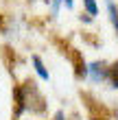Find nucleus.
<instances>
[{"label": "nucleus", "mask_w": 118, "mask_h": 120, "mask_svg": "<svg viewBox=\"0 0 118 120\" xmlns=\"http://www.w3.org/2000/svg\"><path fill=\"white\" fill-rule=\"evenodd\" d=\"M88 76H90L92 83L107 81V63L105 61H92V63H88Z\"/></svg>", "instance_id": "obj_4"}, {"label": "nucleus", "mask_w": 118, "mask_h": 120, "mask_svg": "<svg viewBox=\"0 0 118 120\" xmlns=\"http://www.w3.org/2000/svg\"><path fill=\"white\" fill-rule=\"evenodd\" d=\"M81 98L85 101V107H88L90 120H109V111L103 107V105L96 101L92 94H83V92H81Z\"/></svg>", "instance_id": "obj_3"}, {"label": "nucleus", "mask_w": 118, "mask_h": 120, "mask_svg": "<svg viewBox=\"0 0 118 120\" xmlns=\"http://www.w3.org/2000/svg\"><path fill=\"white\" fill-rule=\"evenodd\" d=\"M31 61H33V66H35V72L39 74V79H44V81H48V79H50V74H48V70H46V66H44V61H42L37 55H33V57H31Z\"/></svg>", "instance_id": "obj_6"}, {"label": "nucleus", "mask_w": 118, "mask_h": 120, "mask_svg": "<svg viewBox=\"0 0 118 120\" xmlns=\"http://www.w3.org/2000/svg\"><path fill=\"white\" fill-rule=\"evenodd\" d=\"M79 20H81L83 24H92V20H94V18H92V15H88V13H81Z\"/></svg>", "instance_id": "obj_9"}, {"label": "nucleus", "mask_w": 118, "mask_h": 120, "mask_svg": "<svg viewBox=\"0 0 118 120\" xmlns=\"http://www.w3.org/2000/svg\"><path fill=\"white\" fill-rule=\"evenodd\" d=\"M53 120H66V116H64V111H57V114H55V118Z\"/></svg>", "instance_id": "obj_11"}, {"label": "nucleus", "mask_w": 118, "mask_h": 120, "mask_svg": "<svg viewBox=\"0 0 118 120\" xmlns=\"http://www.w3.org/2000/svg\"><path fill=\"white\" fill-rule=\"evenodd\" d=\"M29 2H35V0H29Z\"/></svg>", "instance_id": "obj_13"}, {"label": "nucleus", "mask_w": 118, "mask_h": 120, "mask_svg": "<svg viewBox=\"0 0 118 120\" xmlns=\"http://www.w3.org/2000/svg\"><path fill=\"white\" fill-rule=\"evenodd\" d=\"M83 7H85L88 15H92V18L99 13V4H96V0H83Z\"/></svg>", "instance_id": "obj_8"}, {"label": "nucleus", "mask_w": 118, "mask_h": 120, "mask_svg": "<svg viewBox=\"0 0 118 120\" xmlns=\"http://www.w3.org/2000/svg\"><path fill=\"white\" fill-rule=\"evenodd\" d=\"M64 4H66V9H72V7H74V0H64Z\"/></svg>", "instance_id": "obj_12"}, {"label": "nucleus", "mask_w": 118, "mask_h": 120, "mask_svg": "<svg viewBox=\"0 0 118 120\" xmlns=\"http://www.w3.org/2000/svg\"><path fill=\"white\" fill-rule=\"evenodd\" d=\"M22 92V101H24V109H29L31 114H44L46 111V98L39 92L35 81H24V85L20 87Z\"/></svg>", "instance_id": "obj_1"}, {"label": "nucleus", "mask_w": 118, "mask_h": 120, "mask_svg": "<svg viewBox=\"0 0 118 120\" xmlns=\"http://www.w3.org/2000/svg\"><path fill=\"white\" fill-rule=\"evenodd\" d=\"M107 83H109L112 90H118V61L107 66Z\"/></svg>", "instance_id": "obj_5"}, {"label": "nucleus", "mask_w": 118, "mask_h": 120, "mask_svg": "<svg viewBox=\"0 0 118 120\" xmlns=\"http://www.w3.org/2000/svg\"><path fill=\"white\" fill-rule=\"evenodd\" d=\"M64 2V0H53V15H57L59 13V4Z\"/></svg>", "instance_id": "obj_10"}, {"label": "nucleus", "mask_w": 118, "mask_h": 120, "mask_svg": "<svg viewBox=\"0 0 118 120\" xmlns=\"http://www.w3.org/2000/svg\"><path fill=\"white\" fill-rule=\"evenodd\" d=\"M105 7H107V13H109V20H112V24L116 29V35H118V7L112 0H105Z\"/></svg>", "instance_id": "obj_7"}, {"label": "nucleus", "mask_w": 118, "mask_h": 120, "mask_svg": "<svg viewBox=\"0 0 118 120\" xmlns=\"http://www.w3.org/2000/svg\"><path fill=\"white\" fill-rule=\"evenodd\" d=\"M59 44H61V41H59ZM61 52H64L66 57L72 61V68H74V76H77V79H88V63H85V59H83L81 50L72 48L70 44H61Z\"/></svg>", "instance_id": "obj_2"}]
</instances>
